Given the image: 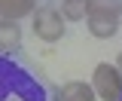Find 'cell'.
I'll use <instances>...</instances> for the list:
<instances>
[{
	"mask_svg": "<svg viewBox=\"0 0 122 101\" xmlns=\"http://www.w3.org/2000/svg\"><path fill=\"white\" fill-rule=\"evenodd\" d=\"M30 18H34V37L43 40V43H58L61 37H64V31H67L64 28L67 18H64L61 9H55V6H40Z\"/></svg>",
	"mask_w": 122,
	"mask_h": 101,
	"instance_id": "obj_2",
	"label": "cell"
},
{
	"mask_svg": "<svg viewBox=\"0 0 122 101\" xmlns=\"http://www.w3.org/2000/svg\"><path fill=\"white\" fill-rule=\"evenodd\" d=\"M86 28L98 40H110L116 31H122V0H92V12L86 18Z\"/></svg>",
	"mask_w": 122,
	"mask_h": 101,
	"instance_id": "obj_1",
	"label": "cell"
},
{
	"mask_svg": "<svg viewBox=\"0 0 122 101\" xmlns=\"http://www.w3.org/2000/svg\"><path fill=\"white\" fill-rule=\"evenodd\" d=\"M21 46V28L18 22L0 18V52H15Z\"/></svg>",
	"mask_w": 122,
	"mask_h": 101,
	"instance_id": "obj_6",
	"label": "cell"
},
{
	"mask_svg": "<svg viewBox=\"0 0 122 101\" xmlns=\"http://www.w3.org/2000/svg\"><path fill=\"white\" fill-rule=\"evenodd\" d=\"M34 12H37V0H0V18L18 22V18H28Z\"/></svg>",
	"mask_w": 122,
	"mask_h": 101,
	"instance_id": "obj_5",
	"label": "cell"
},
{
	"mask_svg": "<svg viewBox=\"0 0 122 101\" xmlns=\"http://www.w3.org/2000/svg\"><path fill=\"white\" fill-rule=\"evenodd\" d=\"M92 12V0H64L61 3V15L67 22H86Z\"/></svg>",
	"mask_w": 122,
	"mask_h": 101,
	"instance_id": "obj_7",
	"label": "cell"
},
{
	"mask_svg": "<svg viewBox=\"0 0 122 101\" xmlns=\"http://www.w3.org/2000/svg\"><path fill=\"white\" fill-rule=\"evenodd\" d=\"M92 86L101 101H122V71L110 61H101L92 71Z\"/></svg>",
	"mask_w": 122,
	"mask_h": 101,
	"instance_id": "obj_3",
	"label": "cell"
},
{
	"mask_svg": "<svg viewBox=\"0 0 122 101\" xmlns=\"http://www.w3.org/2000/svg\"><path fill=\"white\" fill-rule=\"evenodd\" d=\"M116 67L122 71V49H119V58H116Z\"/></svg>",
	"mask_w": 122,
	"mask_h": 101,
	"instance_id": "obj_8",
	"label": "cell"
},
{
	"mask_svg": "<svg viewBox=\"0 0 122 101\" xmlns=\"http://www.w3.org/2000/svg\"><path fill=\"white\" fill-rule=\"evenodd\" d=\"M55 101H98V92L92 83L82 80H67L64 86L55 92Z\"/></svg>",
	"mask_w": 122,
	"mask_h": 101,
	"instance_id": "obj_4",
	"label": "cell"
}]
</instances>
